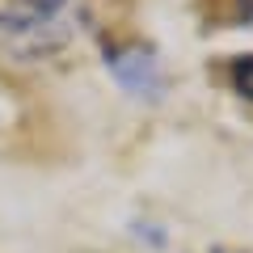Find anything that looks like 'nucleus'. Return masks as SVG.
Returning <instances> with one entry per match:
<instances>
[{"label":"nucleus","instance_id":"nucleus-1","mask_svg":"<svg viewBox=\"0 0 253 253\" xmlns=\"http://www.w3.org/2000/svg\"><path fill=\"white\" fill-rule=\"evenodd\" d=\"M106 63H110V72L118 76V84H123L126 93H135V97H161L165 76H161V63H156L152 51H144V46H131V51L110 55Z\"/></svg>","mask_w":253,"mask_h":253},{"label":"nucleus","instance_id":"nucleus-2","mask_svg":"<svg viewBox=\"0 0 253 253\" xmlns=\"http://www.w3.org/2000/svg\"><path fill=\"white\" fill-rule=\"evenodd\" d=\"M228 76H232V89L241 93V97H249V101H253V55H241V59H232Z\"/></svg>","mask_w":253,"mask_h":253},{"label":"nucleus","instance_id":"nucleus-3","mask_svg":"<svg viewBox=\"0 0 253 253\" xmlns=\"http://www.w3.org/2000/svg\"><path fill=\"white\" fill-rule=\"evenodd\" d=\"M59 4H63V0H26V9H30V13H38V17H46V13H55Z\"/></svg>","mask_w":253,"mask_h":253},{"label":"nucleus","instance_id":"nucleus-4","mask_svg":"<svg viewBox=\"0 0 253 253\" xmlns=\"http://www.w3.org/2000/svg\"><path fill=\"white\" fill-rule=\"evenodd\" d=\"M215 253H219V249H215Z\"/></svg>","mask_w":253,"mask_h":253}]
</instances>
